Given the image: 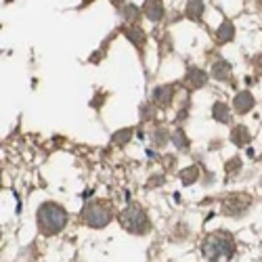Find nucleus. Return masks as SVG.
<instances>
[{"mask_svg": "<svg viewBox=\"0 0 262 262\" xmlns=\"http://www.w3.org/2000/svg\"><path fill=\"white\" fill-rule=\"evenodd\" d=\"M239 168H242V160H239V158H235V160H231L229 164H227V172H229V177H231V174L235 172H239Z\"/></svg>", "mask_w": 262, "mask_h": 262, "instance_id": "21", "label": "nucleus"}, {"mask_svg": "<svg viewBox=\"0 0 262 262\" xmlns=\"http://www.w3.org/2000/svg\"><path fill=\"white\" fill-rule=\"evenodd\" d=\"M233 107H235L237 114H248L250 109L254 107V97H252V93H248V91L239 93V95L235 97V101H233Z\"/></svg>", "mask_w": 262, "mask_h": 262, "instance_id": "7", "label": "nucleus"}, {"mask_svg": "<svg viewBox=\"0 0 262 262\" xmlns=\"http://www.w3.org/2000/svg\"><path fill=\"white\" fill-rule=\"evenodd\" d=\"M202 254L210 262H229L235 254V242L233 237L225 231H216L210 233L204 244H202Z\"/></svg>", "mask_w": 262, "mask_h": 262, "instance_id": "1", "label": "nucleus"}, {"mask_svg": "<svg viewBox=\"0 0 262 262\" xmlns=\"http://www.w3.org/2000/svg\"><path fill=\"white\" fill-rule=\"evenodd\" d=\"M143 13L149 21H160L164 17V5L160 0H147L145 7H143Z\"/></svg>", "mask_w": 262, "mask_h": 262, "instance_id": "8", "label": "nucleus"}, {"mask_svg": "<svg viewBox=\"0 0 262 262\" xmlns=\"http://www.w3.org/2000/svg\"><path fill=\"white\" fill-rule=\"evenodd\" d=\"M164 179L162 177H154V179H149V187H160L158 183H162Z\"/></svg>", "mask_w": 262, "mask_h": 262, "instance_id": "22", "label": "nucleus"}, {"mask_svg": "<svg viewBox=\"0 0 262 262\" xmlns=\"http://www.w3.org/2000/svg\"><path fill=\"white\" fill-rule=\"evenodd\" d=\"M120 225L130 231V233H145L149 229V221H147V214L139 204H128V208L120 214Z\"/></svg>", "mask_w": 262, "mask_h": 262, "instance_id": "4", "label": "nucleus"}, {"mask_svg": "<svg viewBox=\"0 0 262 262\" xmlns=\"http://www.w3.org/2000/svg\"><path fill=\"white\" fill-rule=\"evenodd\" d=\"M172 97H174L172 84H162V86H158V89L154 91V95H151L154 103L160 105V107H168V105L172 103Z\"/></svg>", "mask_w": 262, "mask_h": 262, "instance_id": "6", "label": "nucleus"}, {"mask_svg": "<svg viewBox=\"0 0 262 262\" xmlns=\"http://www.w3.org/2000/svg\"><path fill=\"white\" fill-rule=\"evenodd\" d=\"M206 80H208L206 72H202V70H198V68H191V70L187 72V76H185V82L191 86V89H202V86L206 84Z\"/></svg>", "mask_w": 262, "mask_h": 262, "instance_id": "9", "label": "nucleus"}, {"mask_svg": "<svg viewBox=\"0 0 262 262\" xmlns=\"http://www.w3.org/2000/svg\"><path fill=\"white\" fill-rule=\"evenodd\" d=\"M151 139H154V143H156L158 147H164V145L168 143V133H166V130H164V128H158V130H156V133H154V135H151Z\"/></svg>", "mask_w": 262, "mask_h": 262, "instance_id": "19", "label": "nucleus"}, {"mask_svg": "<svg viewBox=\"0 0 262 262\" xmlns=\"http://www.w3.org/2000/svg\"><path fill=\"white\" fill-rule=\"evenodd\" d=\"M130 139H133V130H130V128L118 130V133L114 135V143H116V145H126Z\"/></svg>", "mask_w": 262, "mask_h": 262, "instance_id": "18", "label": "nucleus"}, {"mask_svg": "<svg viewBox=\"0 0 262 262\" xmlns=\"http://www.w3.org/2000/svg\"><path fill=\"white\" fill-rule=\"evenodd\" d=\"M124 34H126V38L130 40V42H135V45L139 47V49H143V45H145V34L137 28V26H130V28H124Z\"/></svg>", "mask_w": 262, "mask_h": 262, "instance_id": "14", "label": "nucleus"}, {"mask_svg": "<svg viewBox=\"0 0 262 262\" xmlns=\"http://www.w3.org/2000/svg\"><path fill=\"white\" fill-rule=\"evenodd\" d=\"M139 15H141V11H139L137 5H124V7H122V17H124L126 21H133V24H137Z\"/></svg>", "mask_w": 262, "mask_h": 262, "instance_id": "16", "label": "nucleus"}, {"mask_svg": "<svg viewBox=\"0 0 262 262\" xmlns=\"http://www.w3.org/2000/svg\"><path fill=\"white\" fill-rule=\"evenodd\" d=\"M212 76H214L216 80H229V78H231V65H229L227 61H223V59L214 61V65H212Z\"/></svg>", "mask_w": 262, "mask_h": 262, "instance_id": "13", "label": "nucleus"}, {"mask_svg": "<svg viewBox=\"0 0 262 262\" xmlns=\"http://www.w3.org/2000/svg\"><path fill=\"white\" fill-rule=\"evenodd\" d=\"M80 218H82V223H86L93 229L107 227L109 221H112V206L101 202V200H93V202H89L82 208Z\"/></svg>", "mask_w": 262, "mask_h": 262, "instance_id": "3", "label": "nucleus"}, {"mask_svg": "<svg viewBox=\"0 0 262 262\" xmlns=\"http://www.w3.org/2000/svg\"><path fill=\"white\" fill-rule=\"evenodd\" d=\"M170 139H172V143L177 145L179 149H185V147L189 145V141H187V137H185V133H183V130H177V133H174Z\"/></svg>", "mask_w": 262, "mask_h": 262, "instance_id": "20", "label": "nucleus"}, {"mask_svg": "<svg viewBox=\"0 0 262 262\" xmlns=\"http://www.w3.org/2000/svg\"><path fill=\"white\" fill-rule=\"evenodd\" d=\"M198 177H200V170L195 168V166H189V168H185V170L181 172V181H183L185 185H193L195 181H198Z\"/></svg>", "mask_w": 262, "mask_h": 262, "instance_id": "17", "label": "nucleus"}, {"mask_svg": "<svg viewBox=\"0 0 262 262\" xmlns=\"http://www.w3.org/2000/svg\"><path fill=\"white\" fill-rule=\"evenodd\" d=\"M250 139H252V135H250V130H248L246 126H235V128H233V133H231V141H233L237 147L248 145V143H250Z\"/></svg>", "mask_w": 262, "mask_h": 262, "instance_id": "11", "label": "nucleus"}, {"mask_svg": "<svg viewBox=\"0 0 262 262\" xmlns=\"http://www.w3.org/2000/svg\"><path fill=\"white\" fill-rule=\"evenodd\" d=\"M36 223L45 235H57L68 225V210L55 202H45L36 212Z\"/></svg>", "mask_w": 262, "mask_h": 262, "instance_id": "2", "label": "nucleus"}, {"mask_svg": "<svg viewBox=\"0 0 262 262\" xmlns=\"http://www.w3.org/2000/svg\"><path fill=\"white\" fill-rule=\"evenodd\" d=\"M0 237H3V231H0Z\"/></svg>", "mask_w": 262, "mask_h": 262, "instance_id": "25", "label": "nucleus"}, {"mask_svg": "<svg viewBox=\"0 0 262 262\" xmlns=\"http://www.w3.org/2000/svg\"><path fill=\"white\" fill-rule=\"evenodd\" d=\"M212 116H214V120L223 122V124H227V122L231 120V112H229V107H227L225 103H216V105L212 107Z\"/></svg>", "mask_w": 262, "mask_h": 262, "instance_id": "15", "label": "nucleus"}, {"mask_svg": "<svg viewBox=\"0 0 262 262\" xmlns=\"http://www.w3.org/2000/svg\"><path fill=\"white\" fill-rule=\"evenodd\" d=\"M185 15L193 21H200L204 15V0H189L185 7Z\"/></svg>", "mask_w": 262, "mask_h": 262, "instance_id": "12", "label": "nucleus"}, {"mask_svg": "<svg viewBox=\"0 0 262 262\" xmlns=\"http://www.w3.org/2000/svg\"><path fill=\"white\" fill-rule=\"evenodd\" d=\"M109 3H112L114 7H124V3H126V0H109Z\"/></svg>", "mask_w": 262, "mask_h": 262, "instance_id": "23", "label": "nucleus"}, {"mask_svg": "<svg viewBox=\"0 0 262 262\" xmlns=\"http://www.w3.org/2000/svg\"><path fill=\"white\" fill-rule=\"evenodd\" d=\"M235 36V26L231 24V21H223V26L216 30V40L218 45H225V42H231Z\"/></svg>", "mask_w": 262, "mask_h": 262, "instance_id": "10", "label": "nucleus"}, {"mask_svg": "<svg viewBox=\"0 0 262 262\" xmlns=\"http://www.w3.org/2000/svg\"><path fill=\"white\" fill-rule=\"evenodd\" d=\"M250 204H252V200L248 195H229L225 200V212L231 216H239L250 208Z\"/></svg>", "mask_w": 262, "mask_h": 262, "instance_id": "5", "label": "nucleus"}, {"mask_svg": "<svg viewBox=\"0 0 262 262\" xmlns=\"http://www.w3.org/2000/svg\"><path fill=\"white\" fill-rule=\"evenodd\" d=\"M91 3H95V0H82V5H91Z\"/></svg>", "mask_w": 262, "mask_h": 262, "instance_id": "24", "label": "nucleus"}]
</instances>
